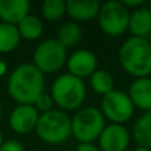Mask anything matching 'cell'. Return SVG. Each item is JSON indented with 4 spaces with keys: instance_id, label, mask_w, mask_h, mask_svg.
Returning a JSON list of instances; mask_svg holds the SVG:
<instances>
[{
    "instance_id": "1",
    "label": "cell",
    "mask_w": 151,
    "mask_h": 151,
    "mask_svg": "<svg viewBox=\"0 0 151 151\" xmlns=\"http://www.w3.org/2000/svg\"><path fill=\"white\" fill-rule=\"evenodd\" d=\"M45 77L33 64H21L16 66L8 78L7 90L19 105H33L44 93Z\"/></svg>"
},
{
    "instance_id": "2",
    "label": "cell",
    "mask_w": 151,
    "mask_h": 151,
    "mask_svg": "<svg viewBox=\"0 0 151 151\" xmlns=\"http://www.w3.org/2000/svg\"><path fill=\"white\" fill-rule=\"evenodd\" d=\"M122 69L135 78L150 77L151 74V42L150 40L130 36L122 42L118 52Z\"/></svg>"
},
{
    "instance_id": "3",
    "label": "cell",
    "mask_w": 151,
    "mask_h": 151,
    "mask_svg": "<svg viewBox=\"0 0 151 151\" xmlns=\"http://www.w3.org/2000/svg\"><path fill=\"white\" fill-rule=\"evenodd\" d=\"M50 96L58 110L74 111L82 107L86 99V85L83 80L69 73L60 74L52 83Z\"/></svg>"
},
{
    "instance_id": "4",
    "label": "cell",
    "mask_w": 151,
    "mask_h": 151,
    "mask_svg": "<svg viewBox=\"0 0 151 151\" xmlns=\"http://www.w3.org/2000/svg\"><path fill=\"white\" fill-rule=\"evenodd\" d=\"M36 134L42 142L48 145L65 143L72 137V121L65 111L53 109L42 113L39 117Z\"/></svg>"
},
{
    "instance_id": "5",
    "label": "cell",
    "mask_w": 151,
    "mask_h": 151,
    "mask_svg": "<svg viewBox=\"0 0 151 151\" xmlns=\"http://www.w3.org/2000/svg\"><path fill=\"white\" fill-rule=\"evenodd\" d=\"M70 121L72 137L77 139L78 143H94L106 126V119L101 110L94 106H83L78 109Z\"/></svg>"
},
{
    "instance_id": "6",
    "label": "cell",
    "mask_w": 151,
    "mask_h": 151,
    "mask_svg": "<svg viewBox=\"0 0 151 151\" xmlns=\"http://www.w3.org/2000/svg\"><path fill=\"white\" fill-rule=\"evenodd\" d=\"M68 60V49L64 48L56 39L41 41L33 52V65L42 74L57 73Z\"/></svg>"
},
{
    "instance_id": "7",
    "label": "cell",
    "mask_w": 151,
    "mask_h": 151,
    "mask_svg": "<svg viewBox=\"0 0 151 151\" xmlns=\"http://www.w3.org/2000/svg\"><path fill=\"white\" fill-rule=\"evenodd\" d=\"M98 24L105 35L110 37L122 36L129 31L130 11L118 0H110L101 4Z\"/></svg>"
},
{
    "instance_id": "8",
    "label": "cell",
    "mask_w": 151,
    "mask_h": 151,
    "mask_svg": "<svg viewBox=\"0 0 151 151\" xmlns=\"http://www.w3.org/2000/svg\"><path fill=\"white\" fill-rule=\"evenodd\" d=\"M99 110L105 119L109 121V123L125 125L133 118L135 107L127 93L114 89L109 94L102 97Z\"/></svg>"
},
{
    "instance_id": "9",
    "label": "cell",
    "mask_w": 151,
    "mask_h": 151,
    "mask_svg": "<svg viewBox=\"0 0 151 151\" xmlns=\"http://www.w3.org/2000/svg\"><path fill=\"white\" fill-rule=\"evenodd\" d=\"M97 141L101 151H126L130 146L131 133L125 125L107 123Z\"/></svg>"
},
{
    "instance_id": "10",
    "label": "cell",
    "mask_w": 151,
    "mask_h": 151,
    "mask_svg": "<svg viewBox=\"0 0 151 151\" xmlns=\"http://www.w3.org/2000/svg\"><path fill=\"white\" fill-rule=\"evenodd\" d=\"M97 66H98L97 56L89 49L74 50L73 53H70V56H68V60H66L68 73L80 80L89 78L98 69Z\"/></svg>"
},
{
    "instance_id": "11",
    "label": "cell",
    "mask_w": 151,
    "mask_h": 151,
    "mask_svg": "<svg viewBox=\"0 0 151 151\" xmlns=\"http://www.w3.org/2000/svg\"><path fill=\"white\" fill-rule=\"evenodd\" d=\"M39 117L33 105H17L9 115V126L17 134H29L36 130Z\"/></svg>"
},
{
    "instance_id": "12",
    "label": "cell",
    "mask_w": 151,
    "mask_h": 151,
    "mask_svg": "<svg viewBox=\"0 0 151 151\" xmlns=\"http://www.w3.org/2000/svg\"><path fill=\"white\" fill-rule=\"evenodd\" d=\"M127 96L135 109L143 113L151 111V77L135 78L129 88Z\"/></svg>"
},
{
    "instance_id": "13",
    "label": "cell",
    "mask_w": 151,
    "mask_h": 151,
    "mask_svg": "<svg viewBox=\"0 0 151 151\" xmlns=\"http://www.w3.org/2000/svg\"><path fill=\"white\" fill-rule=\"evenodd\" d=\"M129 32L133 37L150 40L151 37V8L142 5L130 12Z\"/></svg>"
},
{
    "instance_id": "14",
    "label": "cell",
    "mask_w": 151,
    "mask_h": 151,
    "mask_svg": "<svg viewBox=\"0 0 151 151\" xmlns=\"http://www.w3.org/2000/svg\"><path fill=\"white\" fill-rule=\"evenodd\" d=\"M31 4L28 0H0V20L1 23L17 25L29 15Z\"/></svg>"
},
{
    "instance_id": "15",
    "label": "cell",
    "mask_w": 151,
    "mask_h": 151,
    "mask_svg": "<svg viewBox=\"0 0 151 151\" xmlns=\"http://www.w3.org/2000/svg\"><path fill=\"white\" fill-rule=\"evenodd\" d=\"M101 4L97 0H68L66 15L74 21H89L98 17Z\"/></svg>"
},
{
    "instance_id": "16",
    "label": "cell",
    "mask_w": 151,
    "mask_h": 151,
    "mask_svg": "<svg viewBox=\"0 0 151 151\" xmlns=\"http://www.w3.org/2000/svg\"><path fill=\"white\" fill-rule=\"evenodd\" d=\"M131 138L138 146L151 150V111L143 113L134 122L131 129Z\"/></svg>"
},
{
    "instance_id": "17",
    "label": "cell",
    "mask_w": 151,
    "mask_h": 151,
    "mask_svg": "<svg viewBox=\"0 0 151 151\" xmlns=\"http://www.w3.org/2000/svg\"><path fill=\"white\" fill-rule=\"evenodd\" d=\"M58 42L63 45L64 48L69 49V48H74L80 44L82 40V29L74 21H69L65 23L58 28L57 37H56Z\"/></svg>"
},
{
    "instance_id": "18",
    "label": "cell",
    "mask_w": 151,
    "mask_h": 151,
    "mask_svg": "<svg viewBox=\"0 0 151 151\" xmlns=\"http://www.w3.org/2000/svg\"><path fill=\"white\" fill-rule=\"evenodd\" d=\"M16 27H17V31L20 33L21 39L28 40V41L39 40L41 37L42 32H44V24H42L41 19L35 15H28Z\"/></svg>"
},
{
    "instance_id": "19",
    "label": "cell",
    "mask_w": 151,
    "mask_h": 151,
    "mask_svg": "<svg viewBox=\"0 0 151 151\" xmlns=\"http://www.w3.org/2000/svg\"><path fill=\"white\" fill-rule=\"evenodd\" d=\"M89 83L91 90L102 97L114 90V77L106 69H97L89 77Z\"/></svg>"
},
{
    "instance_id": "20",
    "label": "cell",
    "mask_w": 151,
    "mask_h": 151,
    "mask_svg": "<svg viewBox=\"0 0 151 151\" xmlns=\"http://www.w3.org/2000/svg\"><path fill=\"white\" fill-rule=\"evenodd\" d=\"M20 33L16 25L0 23V53H11L20 44Z\"/></svg>"
},
{
    "instance_id": "21",
    "label": "cell",
    "mask_w": 151,
    "mask_h": 151,
    "mask_svg": "<svg viewBox=\"0 0 151 151\" xmlns=\"http://www.w3.org/2000/svg\"><path fill=\"white\" fill-rule=\"evenodd\" d=\"M41 13L45 20L58 21L66 13V1L64 0H45L41 4Z\"/></svg>"
},
{
    "instance_id": "22",
    "label": "cell",
    "mask_w": 151,
    "mask_h": 151,
    "mask_svg": "<svg viewBox=\"0 0 151 151\" xmlns=\"http://www.w3.org/2000/svg\"><path fill=\"white\" fill-rule=\"evenodd\" d=\"M33 106L36 107V110L39 113H47V111H50L53 110V106H55V102H53V98L50 96V93H42L39 98L35 101Z\"/></svg>"
},
{
    "instance_id": "23",
    "label": "cell",
    "mask_w": 151,
    "mask_h": 151,
    "mask_svg": "<svg viewBox=\"0 0 151 151\" xmlns=\"http://www.w3.org/2000/svg\"><path fill=\"white\" fill-rule=\"evenodd\" d=\"M0 151H25V150H24L23 143H20L16 139H9V141H4V143L0 147Z\"/></svg>"
},
{
    "instance_id": "24",
    "label": "cell",
    "mask_w": 151,
    "mask_h": 151,
    "mask_svg": "<svg viewBox=\"0 0 151 151\" xmlns=\"http://www.w3.org/2000/svg\"><path fill=\"white\" fill-rule=\"evenodd\" d=\"M121 3H122L130 12L134 9H137V8L142 7V5H145L143 0H121Z\"/></svg>"
},
{
    "instance_id": "25",
    "label": "cell",
    "mask_w": 151,
    "mask_h": 151,
    "mask_svg": "<svg viewBox=\"0 0 151 151\" xmlns=\"http://www.w3.org/2000/svg\"><path fill=\"white\" fill-rule=\"evenodd\" d=\"M74 151H101V150L94 143H78Z\"/></svg>"
},
{
    "instance_id": "26",
    "label": "cell",
    "mask_w": 151,
    "mask_h": 151,
    "mask_svg": "<svg viewBox=\"0 0 151 151\" xmlns=\"http://www.w3.org/2000/svg\"><path fill=\"white\" fill-rule=\"evenodd\" d=\"M7 70H8V66L5 64V61L0 60V77H3V76L7 73Z\"/></svg>"
},
{
    "instance_id": "27",
    "label": "cell",
    "mask_w": 151,
    "mask_h": 151,
    "mask_svg": "<svg viewBox=\"0 0 151 151\" xmlns=\"http://www.w3.org/2000/svg\"><path fill=\"white\" fill-rule=\"evenodd\" d=\"M134 151H151V150H150V149H146V147L137 146V149H134Z\"/></svg>"
},
{
    "instance_id": "28",
    "label": "cell",
    "mask_w": 151,
    "mask_h": 151,
    "mask_svg": "<svg viewBox=\"0 0 151 151\" xmlns=\"http://www.w3.org/2000/svg\"><path fill=\"white\" fill-rule=\"evenodd\" d=\"M3 143H4V139H3V135H1V133H0V147H1Z\"/></svg>"
},
{
    "instance_id": "29",
    "label": "cell",
    "mask_w": 151,
    "mask_h": 151,
    "mask_svg": "<svg viewBox=\"0 0 151 151\" xmlns=\"http://www.w3.org/2000/svg\"><path fill=\"white\" fill-rule=\"evenodd\" d=\"M0 117H1V105H0Z\"/></svg>"
},
{
    "instance_id": "30",
    "label": "cell",
    "mask_w": 151,
    "mask_h": 151,
    "mask_svg": "<svg viewBox=\"0 0 151 151\" xmlns=\"http://www.w3.org/2000/svg\"><path fill=\"white\" fill-rule=\"evenodd\" d=\"M149 7L151 8V1H149Z\"/></svg>"
}]
</instances>
